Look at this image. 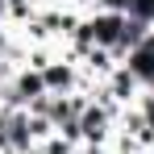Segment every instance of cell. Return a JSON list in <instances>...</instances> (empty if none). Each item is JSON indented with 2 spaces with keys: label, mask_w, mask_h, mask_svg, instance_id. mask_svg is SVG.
Listing matches in <instances>:
<instances>
[{
  "label": "cell",
  "mask_w": 154,
  "mask_h": 154,
  "mask_svg": "<svg viewBox=\"0 0 154 154\" xmlns=\"http://www.w3.org/2000/svg\"><path fill=\"white\" fill-rule=\"evenodd\" d=\"M38 150H42V154H79V142H75V137H67L63 129H54Z\"/></svg>",
  "instance_id": "obj_2"
},
{
  "label": "cell",
  "mask_w": 154,
  "mask_h": 154,
  "mask_svg": "<svg viewBox=\"0 0 154 154\" xmlns=\"http://www.w3.org/2000/svg\"><path fill=\"white\" fill-rule=\"evenodd\" d=\"M117 112L121 108H112L108 100L100 96H92V100L83 104V112H79V142L83 146H112V137H117Z\"/></svg>",
  "instance_id": "obj_1"
}]
</instances>
